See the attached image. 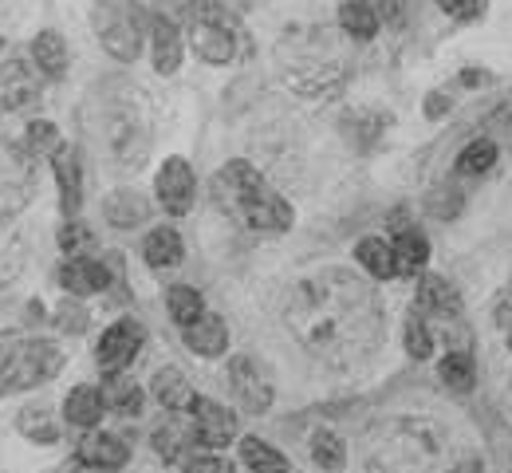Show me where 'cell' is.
Listing matches in <instances>:
<instances>
[{"instance_id":"obj_1","label":"cell","mask_w":512,"mask_h":473,"mask_svg":"<svg viewBox=\"0 0 512 473\" xmlns=\"http://www.w3.org/2000/svg\"><path fill=\"white\" fill-rule=\"evenodd\" d=\"M284 324L304 351L331 367L363 363L379 351L386 332L375 288L347 269H323L300 280L284 300Z\"/></svg>"},{"instance_id":"obj_2","label":"cell","mask_w":512,"mask_h":473,"mask_svg":"<svg viewBox=\"0 0 512 473\" xmlns=\"http://www.w3.org/2000/svg\"><path fill=\"white\" fill-rule=\"evenodd\" d=\"M375 473H449V442L430 418H390L367 434Z\"/></svg>"},{"instance_id":"obj_3","label":"cell","mask_w":512,"mask_h":473,"mask_svg":"<svg viewBox=\"0 0 512 473\" xmlns=\"http://www.w3.org/2000/svg\"><path fill=\"white\" fill-rule=\"evenodd\" d=\"M213 198H217V205L229 217H237L253 233H288L292 221H296L292 205L284 202L276 190H268L264 178L256 174L245 158H233V162H225L217 170Z\"/></svg>"},{"instance_id":"obj_4","label":"cell","mask_w":512,"mask_h":473,"mask_svg":"<svg viewBox=\"0 0 512 473\" xmlns=\"http://www.w3.org/2000/svg\"><path fill=\"white\" fill-rule=\"evenodd\" d=\"M64 371V351L52 339H16L0 347V395L32 391Z\"/></svg>"},{"instance_id":"obj_5","label":"cell","mask_w":512,"mask_h":473,"mask_svg":"<svg viewBox=\"0 0 512 473\" xmlns=\"http://www.w3.org/2000/svg\"><path fill=\"white\" fill-rule=\"evenodd\" d=\"M182 16H186L190 48L205 64L221 68V64L237 60V32H233V20L221 0H190Z\"/></svg>"},{"instance_id":"obj_6","label":"cell","mask_w":512,"mask_h":473,"mask_svg":"<svg viewBox=\"0 0 512 473\" xmlns=\"http://www.w3.org/2000/svg\"><path fill=\"white\" fill-rule=\"evenodd\" d=\"M95 32L103 52L119 64H134L142 56V16L134 0H99L95 4Z\"/></svg>"},{"instance_id":"obj_7","label":"cell","mask_w":512,"mask_h":473,"mask_svg":"<svg viewBox=\"0 0 512 473\" xmlns=\"http://www.w3.org/2000/svg\"><path fill=\"white\" fill-rule=\"evenodd\" d=\"M36 194V166L32 154L12 146L8 138L0 135V217L24 209Z\"/></svg>"},{"instance_id":"obj_8","label":"cell","mask_w":512,"mask_h":473,"mask_svg":"<svg viewBox=\"0 0 512 473\" xmlns=\"http://www.w3.org/2000/svg\"><path fill=\"white\" fill-rule=\"evenodd\" d=\"M107 146L119 162H142L146 146H150V127H146V111L142 107H111L107 111Z\"/></svg>"},{"instance_id":"obj_9","label":"cell","mask_w":512,"mask_h":473,"mask_svg":"<svg viewBox=\"0 0 512 473\" xmlns=\"http://www.w3.org/2000/svg\"><path fill=\"white\" fill-rule=\"evenodd\" d=\"M142 343H146V328H142L138 320H119V324H111V328L103 332V339H99V347H95L99 371H103V375L127 371L130 363H134V355L142 351Z\"/></svg>"},{"instance_id":"obj_10","label":"cell","mask_w":512,"mask_h":473,"mask_svg":"<svg viewBox=\"0 0 512 473\" xmlns=\"http://www.w3.org/2000/svg\"><path fill=\"white\" fill-rule=\"evenodd\" d=\"M229 387H233L237 403L245 406L249 414H264L272 406V379L249 355H233L229 359Z\"/></svg>"},{"instance_id":"obj_11","label":"cell","mask_w":512,"mask_h":473,"mask_svg":"<svg viewBox=\"0 0 512 473\" xmlns=\"http://www.w3.org/2000/svg\"><path fill=\"white\" fill-rule=\"evenodd\" d=\"M154 194H158V202H162L166 213H174V217L190 213L193 194H197L190 162L186 158H166L162 170H158V178H154Z\"/></svg>"},{"instance_id":"obj_12","label":"cell","mask_w":512,"mask_h":473,"mask_svg":"<svg viewBox=\"0 0 512 473\" xmlns=\"http://www.w3.org/2000/svg\"><path fill=\"white\" fill-rule=\"evenodd\" d=\"M193 418V434H197V446H229L233 434H237V414L229 406L209 403V399H193V406L186 410Z\"/></svg>"},{"instance_id":"obj_13","label":"cell","mask_w":512,"mask_h":473,"mask_svg":"<svg viewBox=\"0 0 512 473\" xmlns=\"http://www.w3.org/2000/svg\"><path fill=\"white\" fill-rule=\"evenodd\" d=\"M414 312H418L422 320H446V324H453V320L461 316V296H457V288L449 284L446 276L422 272L418 296H414Z\"/></svg>"},{"instance_id":"obj_14","label":"cell","mask_w":512,"mask_h":473,"mask_svg":"<svg viewBox=\"0 0 512 473\" xmlns=\"http://www.w3.org/2000/svg\"><path fill=\"white\" fill-rule=\"evenodd\" d=\"M40 103V83L28 64L20 60H8L0 64V107L4 111H28Z\"/></svg>"},{"instance_id":"obj_15","label":"cell","mask_w":512,"mask_h":473,"mask_svg":"<svg viewBox=\"0 0 512 473\" xmlns=\"http://www.w3.org/2000/svg\"><path fill=\"white\" fill-rule=\"evenodd\" d=\"M130 458L127 442L115 438V434H99V430H87V438L79 442V462L87 470H123Z\"/></svg>"},{"instance_id":"obj_16","label":"cell","mask_w":512,"mask_h":473,"mask_svg":"<svg viewBox=\"0 0 512 473\" xmlns=\"http://www.w3.org/2000/svg\"><path fill=\"white\" fill-rule=\"evenodd\" d=\"M150 48H154V71L174 75L182 68V32L166 16H150Z\"/></svg>"},{"instance_id":"obj_17","label":"cell","mask_w":512,"mask_h":473,"mask_svg":"<svg viewBox=\"0 0 512 473\" xmlns=\"http://www.w3.org/2000/svg\"><path fill=\"white\" fill-rule=\"evenodd\" d=\"M190 446H197L193 418L190 414H174V410H170V418L154 430V450H158V458H162V462H178V458H186Z\"/></svg>"},{"instance_id":"obj_18","label":"cell","mask_w":512,"mask_h":473,"mask_svg":"<svg viewBox=\"0 0 512 473\" xmlns=\"http://www.w3.org/2000/svg\"><path fill=\"white\" fill-rule=\"evenodd\" d=\"M60 284H64L71 296H95V292H107L111 269H103V261L71 257L64 269H60Z\"/></svg>"},{"instance_id":"obj_19","label":"cell","mask_w":512,"mask_h":473,"mask_svg":"<svg viewBox=\"0 0 512 473\" xmlns=\"http://www.w3.org/2000/svg\"><path fill=\"white\" fill-rule=\"evenodd\" d=\"M52 166H56V186H60V205H64L67 217H75L79 213V205H83V170H79V154L64 146L56 158H52Z\"/></svg>"},{"instance_id":"obj_20","label":"cell","mask_w":512,"mask_h":473,"mask_svg":"<svg viewBox=\"0 0 512 473\" xmlns=\"http://www.w3.org/2000/svg\"><path fill=\"white\" fill-rule=\"evenodd\" d=\"M150 198L146 194H138V190H115V194H107V202H103V217L115 225V229H134V225H142L146 217H150Z\"/></svg>"},{"instance_id":"obj_21","label":"cell","mask_w":512,"mask_h":473,"mask_svg":"<svg viewBox=\"0 0 512 473\" xmlns=\"http://www.w3.org/2000/svg\"><path fill=\"white\" fill-rule=\"evenodd\" d=\"M394 261H398V276H418L430 261V241L418 233V225L394 229Z\"/></svg>"},{"instance_id":"obj_22","label":"cell","mask_w":512,"mask_h":473,"mask_svg":"<svg viewBox=\"0 0 512 473\" xmlns=\"http://www.w3.org/2000/svg\"><path fill=\"white\" fill-rule=\"evenodd\" d=\"M142 257H146L150 269H174V265H182V257H186L182 233L170 229V225H158V229L142 241Z\"/></svg>"},{"instance_id":"obj_23","label":"cell","mask_w":512,"mask_h":473,"mask_svg":"<svg viewBox=\"0 0 512 473\" xmlns=\"http://www.w3.org/2000/svg\"><path fill=\"white\" fill-rule=\"evenodd\" d=\"M186 347L205 355V359H217L229 351V324L221 316H201L197 324L186 328Z\"/></svg>"},{"instance_id":"obj_24","label":"cell","mask_w":512,"mask_h":473,"mask_svg":"<svg viewBox=\"0 0 512 473\" xmlns=\"http://www.w3.org/2000/svg\"><path fill=\"white\" fill-rule=\"evenodd\" d=\"M150 395L166 406V410H174V414H186V410L193 406V399H197V391L186 383V375H182V371H174V367H166V371H158V375H154Z\"/></svg>"},{"instance_id":"obj_25","label":"cell","mask_w":512,"mask_h":473,"mask_svg":"<svg viewBox=\"0 0 512 473\" xmlns=\"http://www.w3.org/2000/svg\"><path fill=\"white\" fill-rule=\"evenodd\" d=\"M339 28H343L355 44H367V40L379 36L383 20L375 16V8H371L367 0H343V4H339Z\"/></svg>"},{"instance_id":"obj_26","label":"cell","mask_w":512,"mask_h":473,"mask_svg":"<svg viewBox=\"0 0 512 473\" xmlns=\"http://www.w3.org/2000/svg\"><path fill=\"white\" fill-rule=\"evenodd\" d=\"M99 391H103V406L115 410V414H123V418L142 410V387H138L130 375H123V371L103 375V387H99Z\"/></svg>"},{"instance_id":"obj_27","label":"cell","mask_w":512,"mask_h":473,"mask_svg":"<svg viewBox=\"0 0 512 473\" xmlns=\"http://www.w3.org/2000/svg\"><path fill=\"white\" fill-rule=\"evenodd\" d=\"M355 261L371 272L375 280H394L398 261H394V245H386V237H363L355 245Z\"/></svg>"},{"instance_id":"obj_28","label":"cell","mask_w":512,"mask_h":473,"mask_svg":"<svg viewBox=\"0 0 512 473\" xmlns=\"http://www.w3.org/2000/svg\"><path fill=\"white\" fill-rule=\"evenodd\" d=\"M438 375H442V383L453 395H473V387H477V363H473L469 351H453L449 347L446 359L438 363Z\"/></svg>"},{"instance_id":"obj_29","label":"cell","mask_w":512,"mask_h":473,"mask_svg":"<svg viewBox=\"0 0 512 473\" xmlns=\"http://www.w3.org/2000/svg\"><path fill=\"white\" fill-rule=\"evenodd\" d=\"M32 60H36V68L44 71L48 79H64L67 75L64 36H60V32H40V36L32 40Z\"/></svg>"},{"instance_id":"obj_30","label":"cell","mask_w":512,"mask_h":473,"mask_svg":"<svg viewBox=\"0 0 512 473\" xmlns=\"http://www.w3.org/2000/svg\"><path fill=\"white\" fill-rule=\"evenodd\" d=\"M16 426H20L24 438H32V442H40V446L60 442V434H64L60 422H56V414H52L48 406H24L20 418H16Z\"/></svg>"},{"instance_id":"obj_31","label":"cell","mask_w":512,"mask_h":473,"mask_svg":"<svg viewBox=\"0 0 512 473\" xmlns=\"http://www.w3.org/2000/svg\"><path fill=\"white\" fill-rule=\"evenodd\" d=\"M386 127H390V115H383V111H355L343 119V135L351 138V146H363V150L375 146Z\"/></svg>"},{"instance_id":"obj_32","label":"cell","mask_w":512,"mask_h":473,"mask_svg":"<svg viewBox=\"0 0 512 473\" xmlns=\"http://www.w3.org/2000/svg\"><path fill=\"white\" fill-rule=\"evenodd\" d=\"M64 414L71 426H95V422L103 418V391H95V387H75V391L67 395Z\"/></svg>"},{"instance_id":"obj_33","label":"cell","mask_w":512,"mask_h":473,"mask_svg":"<svg viewBox=\"0 0 512 473\" xmlns=\"http://www.w3.org/2000/svg\"><path fill=\"white\" fill-rule=\"evenodd\" d=\"M493 166H497V142H493V138H473V142L457 154V162H453V170H457V174H469V178L489 174Z\"/></svg>"},{"instance_id":"obj_34","label":"cell","mask_w":512,"mask_h":473,"mask_svg":"<svg viewBox=\"0 0 512 473\" xmlns=\"http://www.w3.org/2000/svg\"><path fill=\"white\" fill-rule=\"evenodd\" d=\"M166 308H170L174 324H182V328H190V324H197L205 316V300H201V292L190 288V284H174L166 292Z\"/></svg>"},{"instance_id":"obj_35","label":"cell","mask_w":512,"mask_h":473,"mask_svg":"<svg viewBox=\"0 0 512 473\" xmlns=\"http://www.w3.org/2000/svg\"><path fill=\"white\" fill-rule=\"evenodd\" d=\"M241 458H245V466L253 473H288V458L276 446L260 442V438H245L241 442Z\"/></svg>"},{"instance_id":"obj_36","label":"cell","mask_w":512,"mask_h":473,"mask_svg":"<svg viewBox=\"0 0 512 473\" xmlns=\"http://www.w3.org/2000/svg\"><path fill=\"white\" fill-rule=\"evenodd\" d=\"M24 142H28V154H32V158H56V154L67 146L64 135H60V127H56V123H48V119L28 123Z\"/></svg>"},{"instance_id":"obj_37","label":"cell","mask_w":512,"mask_h":473,"mask_svg":"<svg viewBox=\"0 0 512 473\" xmlns=\"http://www.w3.org/2000/svg\"><path fill=\"white\" fill-rule=\"evenodd\" d=\"M406 355L410 359H430L434 355V332H430V320H422L414 308H410V316H406Z\"/></svg>"},{"instance_id":"obj_38","label":"cell","mask_w":512,"mask_h":473,"mask_svg":"<svg viewBox=\"0 0 512 473\" xmlns=\"http://www.w3.org/2000/svg\"><path fill=\"white\" fill-rule=\"evenodd\" d=\"M343 438L339 434H331V430H323V434H316L312 438V462L316 466H323V470H339L343 466Z\"/></svg>"},{"instance_id":"obj_39","label":"cell","mask_w":512,"mask_h":473,"mask_svg":"<svg viewBox=\"0 0 512 473\" xmlns=\"http://www.w3.org/2000/svg\"><path fill=\"white\" fill-rule=\"evenodd\" d=\"M87 324H91V316H87V308H83L79 300H64V304L56 308V328L67 332V336H83Z\"/></svg>"},{"instance_id":"obj_40","label":"cell","mask_w":512,"mask_h":473,"mask_svg":"<svg viewBox=\"0 0 512 473\" xmlns=\"http://www.w3.org/2000/svg\"><path fill=\"white\" fill-rule=\"evenodd\" d=\"M95 241H91V229L83 225V221H64L60 225V249L71 253V257H79V253H87Z\"/></svg>"},{"instance_id":"obj_41","label":"cell","mask_w":512,"mask_h":473,"mask_svg":"<svg viewBox=\"0 0 512 473\" xmlns=\"http://www.w3.org/2000/svg\"><path fill=\"white\" fill-rule=\"evenodd\" d=\"M438 8L453 16V20H461V24H469V20H477L481 12H485V0H438Z\"/></svg>"},{"instance_id":"obj_42","label":"cell","mask_w":512,"mask_h":473,"mask_svg":"<svg viewBox=\"0 0 512 473\" xmlns=\"http://www.w3.org/2000/svg\"><path fill=\"white\" fill-rule=\"evenodd\" d=\"M430 213H434V217H442V221L457 217V213H461V194H457V190H442V194H434V198H430Z\"/></svg>"},{"instance_id":"obj_43","label":"cell","mask_w":512,"mask_h":473,"mask_svg":"<svg viewBox=\"0 0 512 473\" xmlns=\"http://www.w3.org/2000/svg\"><path fill=\"white\" fill-rule=\"evenodd\" d=\"M186 473H233V462L213 458V454H193L186 462Z\"/></svg>"},{"instance_id":"obj_44","label":"cell","mask_w":512,"mask_h":473,"mask_svg":"<svg viewBox=\"0 0 512 473\" xmlns=\"http://www.w3.org/2000/svg\"><path fill=\"white\" fill-rule=\"evenodd\" d=\"M375 8V16L383 24H402V12H406V0H367Z\"/></svg>"},{"instance_id":"obj_45","label":"cell","mask_w":512,"mask_h":473,"mask_svg":"<svg viewBox=\"0 0 512 473\" xmlns=\"http://www.w3.org/2000/svg\"><path fill=\"white\" fill-rule=\"evenodd\" d=\"M449 107H453V99H449L446 91H430V95H426V115H430V119H442Z\"/></svg>"},{"instance_id":"obj_46","label":"cell","mask_w":512,"mask_h":473,"mask_svg":"<svg viewBox=\"0 0 512 473\" xmlns=\"http://www.w3.org/2000/svg\"><path fill=\"white\" fill-rule=\"evenodd\" d=\"M509 320H512V284L501 292V304H497V324L509 328Z\"/></svg>"},{"instance_id":"obj_47","label":"cell","mask_w":512,"mask_h":473,"mask_svg":"<svg viewBox=\"0 0 512 473\" xmlns=\"http://www.w3.org/2000/svg\"><path fill=\"white\" fill-rule=\"evenodd\" d=\"M505 123H512V95L497 107V111H493V115H489V127H505Z\"/></svg>"},{"instance_id":"obj_48","label":"cell","mask_w":512,"mask_h":473,"mask_svg":"<svg viewBox=\"0 0 512 473\" xmlns=\"http://www.w3.org/2000/svg\"><path fill=\"white\" fill-rule=\"evenodd\" d=\"M461 83H465V87H481V83H489V71L465 68L461 71Z\"/></svg>"},{"instance_id":"obj_49","label":"cell","mask_w":512,"mask_h":473,"mask_svg":"<svg viewBox=\"0 0 512 473\" xmlns=\"http://www.w3.org/2000/svg\"><path fill=\"white\" fill-rule=\"evenodd\" d=\"M457 473H485V470H481V462H477V458H465V462L457 466Z\"/></svg>"},{"instance_id":"obj_50","label":"cell","mask_w":512,"mask_h":473,"mask_svg":"<svg viewBox=\"0 0 512 473\" xmlns=\"http://www.w3.org/2000/svg\"><path fill=\"white\" fill-rule=\"evenodd\" d=\"M241 4H256V0H241Z\"/></svg>"},{"instance_id":"obj_51","label":"cell","mask_w":512,"mask_h":473,"mask_svg":"<svg viewBox=\"0 0 512 473\" xmlns=\"http://www.w3.org/2000/svg\"><path fill=\"white\" fill-rule=\"evenodd\" d=\"M509 347H512V332H509Z\"/></svg>"},{"instance_id":"obj_52","label":"cell","mask_w":512,"mask_h":473,"mask_svg":"<svg viewBox=\"0 0 512 473\" xmlns=\"http://www.w3.org/2000/svg\"><path fill=\"white\" fill-rule=\"evenodd\" d=\"M0 48H4V40H0Z\"/></svg>"}]
</instances>
